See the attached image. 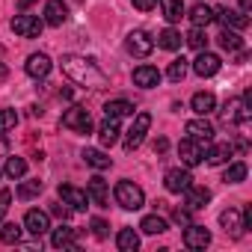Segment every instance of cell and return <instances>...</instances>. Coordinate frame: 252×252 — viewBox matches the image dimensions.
<instances>
[{
	"label": "cell",
	"mask_w": 252,
	"mask_h": 252,
	"mask_svg": "<svg viewBox=\"0 0 252 252\" xmlns=\"http://www.w3.org/2000/svg\"><path fill=\"white\" fill-rule=\"evenodd\" d=\"M60 68H63V74H65L71 83H77V86H86V89H104V86H110L107 74H104L92 60H86V57H80V54H65V57L60 60Z\"/></svg>",
	"instance_id": "obj_1"
},
{
	"label": "cell",
	"mask_w": 252,
	"mask_h": 252,
	"mask_svg": "<svg viewBox=\"0 0 252 252\" xmlns=\"http://www.w3.org/2000/svg\"><path fill=\"white\" fill-rule=\"evenodd\" d=\"M113 199H116V205L125 208V211H140V208L146 205V193H143V187L134 184V181H128V178L116 184Z\"/></svg>",
	"instance_id": "obj_2"
},
{
	"label": "cell",
	"mask_w": 252,
	"mask_h": 252,
	"mask_svg": "<svg viewBox=\"0 0 252 252\" xmlns=\"http://www.w3.org/2000/svg\"><path fill=\"white\" fill-rule=\"evenodd\" d=\"M149 128H152V116L149 113H137L134 116V125L128 128V137H125V152L140 149L143 140H146V134H149Z\"/></svg>",
	"instance_id": "obj_3"
},
{
	"label": "cell",
	"mask_w": 252,
	"mask_h": 252,
	"mask_svg": "<svg viewBox=\"0 0 252 252\" xmlns=\"http://www.w3.org/2000/svg\"><path fill=\"white\" fill-rule=\"evenodd\" d=\"M63 128H68V131H74V134H92V116H89V110H83V107H68V110L63 113Z\"/></svg>",
	"instance_id": "obj_4"
},
{
	"label": "cell",
	"mask_w": 252,
	"mask_h": 252,
	"mask_svg": "<svg viewBox=\"0 0 252 252\" xmlns=\"http://www.w3.org/2000/svg\"><path fill=\"white\" fill-rule=\"evenodd\" d=\"M12 30L21 39H39L42 30H45V21L39 15H15L12 18Z\"/></svg>",
	"instance_id": "obj_5"
},
{
	"label": "cell",
	"mask_w": 252,
	"mask_h": 252,
	"mask_svg": "<svg viewBox=\"0 0 252 252\" xmlns=\"http://www.w3.org/2000/svg\"><path fill=\"white\" fill-rule=\"evenodd\" d=\"M125 48H128L131 57H149L155 51V39L146 30H131L128 39H125Z\"/></svg>",
	"instance_id": "obj_6"
},
{
	"label": "cell",
	"mask_w": 252,
	"mask_h": 252,
	"mask_svg": "<svg viewBox=\"0 0 252 252\" xmlns=\"http://www.w3.org/2000/svg\"><path fill=\"white\" fill-rule=\"evenodd\" d=\"M178 158H181V163H184V166H199V163L205 160V146L187 137V140H181V143H178Z\"/></svg>",
	"instance_id": "obj_7"
},
{
	"label": "cell",
	"mask_w": 252,
	"mask_h": 252,
	"mask_svg": "<svg viewBox=\"0 0 252 252\" xmlns=\"http://www.w3.org/2000/svg\"><path fill=\"white\" fill-rule=\"evenodd\" d=\"M24 228H27L33 237L48 234V231H51V217H48V211H39V208L27 211V217H24Z\"/></svg>",
	"instance_id": "obj_8"
},
{
	"label": "cell",
	"mask_w": 252,
	"mask_h": 252,
	"mask_svg": "<svg viewBox=\"0 0 252 252\" xmlns=\"http://www.w3.org/2000/svg\"><path fill=\"white\" fill-rule=\"evenodd\" d=\"M187 137L196 140V143H202V146H208V143L214 140V125H211L205 116L190 119V122H187Z\"/></svg>",
	"instance_id": "obj_9"
},
{
	"label": "cell",
	"mask_w": 252,
	"mask_h": 252,
	"mask_svg": "<svg viewBox=\"0 0 252 252\" xmlns=\"http://www.w3.org/2000/svg\"><path fill=\"white\" fill-rule=\"evenodd\" d=\"M86 196H89L92 205H98V208H110V187H107V181H104L101 175L89 178V184H86Z\"/></svg>",
	"instance_id": "obj_10"
},
{
	"label": "cell",
	"mask_w": 252,
	"mask_h": 252,
	"mask_svg": "<svg viewBox=\"0 0 252 252\" xmlns=\"http://www.w3.org/2000/svg\"><path fill=\"white\" fill-rule=\"evenodd\" d=\"M214 18H217L225 30H246V27H249V15L240 12V9H217Z\"/></svg>",
	"instance_id": "obj_11"
},
{
	"label": "cell",
	"mask_w": 252,
	"mask_h": 252,
	"mask_svg": "<svg viewBox=\"0 0 252 252\" xmlns=\"http://www.w3.org/2000/svg\"><path fill=\"white\" fill-rule=\"evenodd\" d=\"M24 68H27V74H30L33 80H42V77H48V74H51L54 63H51V57H48V54H30V57H27V63H24Z\"/></svg>",
	"instance_id": "obj_12"
},
{
	"label": "cell",
	"mask_w": 252,
	"mask_h": 252,
	"mask_svg": "<svg viewBox=\"0 0 252 252\" xmlns=\"http://www.w3.org/2000/svg\"><path fill=\"white\" fill-rule=\"evenodd\" d=\"M60 199L71 208V211H86V205H89V196H86V190H77V187H71V184H60Z\"/></svg>",
	"instance_id": "obj_13"
},
{
	"label": "cell",
	"mask_w": 252,
	"mask_h": 252,
	"mask_svg": "<svg viewBox=\"0 0 252 252\" xmlns=\"http://www.w3.org/2000/svg\"><path fill=\"white\" fill-rule=\"evenodd\" d=\"M208 243H211V231L205 225H196V222L184 225V246L187 249H205Z\"/></svg>",
	"instance_id": "obj_14"
},
{
	"label": "cell",
	"mask_w": 252,
	"mask_h": 252,
	"mask_svg": "<svg viewBox=\"0 0 252 252\" xmlns=\"http://www.w3.org/2000/svg\"><path fill=\"white\" fill-rule=\"evenodd\" d=\"M220 57L217 54H208V51H199V57L193 60V71L199 74V77H214L217 71H220Z\"/></svg>",
	"instance_id": "obj_15"
},
{
	"label": "cell",
	"mask_w": 252,
	"mask_h": 252,
	"mask_svg": "<svg viewBox=\"0 0 252 252\" xmlns=\"http://www.w3.org/2000/svg\"><path fill=\"white\" fill-rule=\"evenodd\" d=\"M65 21H68V6H65V0H48V3H45V24L63 27Z\"/></svg>",
	"instance_id": "obj_16"
},
{
	"label": "cell",
	"mask_w": 252,
	"mask_h": 252,
	"mask_svg": "<svg viewBox=\"0 0 252 252\" xmlns=\"http://www.w3.org/2000/svg\"><path fill=\"white\" fill-rule=\"evenodd\" d=\"M220 225L225 228V234H231V237H240L246 228H243V217H240V211L237 208H225L222 214H220Z\"/></svg>",
	"instance_id": "obj_17"
},
{
	"label": "cell",
	"mask_w": 252,
	"mask_h": 252,
	"mask_svg": "<svg viewBox=\"0 0 252 252\" xmlns=\"http://www.w3.org/2000/svg\"><path fill=\"white\" fill-rule=\"evenodd\" d=\"M163 184H166L169 193H184V190L193 184V175H190L187 169H169L166 178H163Z\"/></svg>",
	"instance_id": "obj_18"
},
{
	"label": "cell",
	"mask_w": 252,
	"mask_h": 252,
	"mask_svg": "<svg viewBox=\"0 0 252 252\" xmlns=\"http://www.w3.org/2000/svg\"><path fill=\"white\" fill-rule=\"evenodd\" d=\"M77 231L71 228V225H60V228H54V234H51V246L54 249H74L77 252V237H74Z\"/></svg>",
	"instance_id": "obj_19"
},
{
	"label": "cell",
	"mask_w": 252,
	"mask_h": 252,
	"mask_svg": "<svg viewBox=\"0 0 252 252\" xmlns=\"http://www.w3.org/2000/svg\"><path fill=\"white\" fill-rule=\"evenodd\" d=\"M160 77H163V74H160L155 65H140V68H134V83H137L140 89H152V86H158Z\"/></svg>",
	"instance_id": "obj_20"
},
{
	"label": "cell",
	"mask_w": 252,
	"mask_h": 252,
	"mask_svg": "<svg viewBox=\"0 0 252 252\" xmlns=\"http://www.w3.org/2000/svg\"><path fill=\"white\" fill-rule=\"evenodd\" d=\"M211 146V143H208ZM234 155V146L231 143H217V146H211L208 152H205V160L211 163V166H222V163H228V158Z\"/></svg>",
	"instance_id": "obj_21"
},
{
	"label": "cell",
	"mask_w": 252,
	"mask_h": 252,
	"mask_svg": "<svg viewBox=\"0 0 252 252\" xmlns=\"http://www.w3.org/2000/svg\"><path fill=\"white\" fill-rule=\"evenodd\" d=\"M190 107H193L196 116H211L217 110V95L214 92H196L193 101H190Z\"/></svg>",
	"instance_id": "obj_22"
},
{
	"label": "cell",
	"mask_w": 252,
	"mask_h": 252,
	"mask_svg": "<svg viewBox=\"0 0 252 252\" xmlns=\"http://www.w3.org/2000/svg\"><path fill=\"white\" fill-rule=\"evenodd\" d=\"M184 196H187V208L190 211H199V208H205L211 202V190L208 187H196V184H190L184 190Z\"/></svg>",
	"instance_id": "obj_23"
},
{
	"label": "cell",
	"mask_w": 252,
	"mask_h": 252,
	"mask_svg": "<svg viewBox=\"0 0 252 252\" xmlns=\"http://www.w3.org/2000/svg\"><path fill=\"white\" fill-rule=\"evenodd\" d=\"M119 134H122V131H119V119H110V116H107L104 125L98 128V143H101V146H113V143L119 140Z\"/></svg>",
	"instance_id": "obj_24"
},
{
	"label": "cell",
	"mask_w": 252,
	"mask_h": 252,
	"mask_svg": "<svg viewBox=\"0 0 252 252\" xmlns=\"http://www.w3.org/2000/svg\"><path fill=\"white\" fill-rule=\"evenodd\" d=\"M104 116H110V119H125V116H134V104H131V101H125V98L107 101V104H104Z\"/></svg>",
	"instance_id": "obj_25"
},
{
	"label": "cell",
	"mask_w": 252,
	"mask_h": 252,
	"mask_svg": "<svg viewBox=\"0 0 252 252\" xmlns=\"http://www.w3.org/2000/svg\"><path fill=\"white\" fill-rule=\"evenodd\" d=\"M116 246H119L122 252H137V249H140V234H137L134 228H122V231L116 234Z\"/></svg>",
	"instance_id": "obj_26"
},
{
	"label": "cell",
	"mask_w": 252,
	"mask_h": 252,
	"mask_svg": "<svg viewBox=\"0 0 252 252\" xmlns=\"http://www.w3.org/2000/svg\"><path fill=\"white\" fill-rule=\"evenodd\" d=\"M217 39H220L222 51H228V54H243V39L237 36V30H225V27H222V33H220Z\"/></svg>",
	"instance_id": "obj_27"
},
{
	"label": "cell",
	"mask_w": 252,
	"mask_h": 252,
	"mask_svg": "<svg viewBox=\"0 0 252 252\" xmlns=\"http://www.w3.org/2000/svg\"><path fill=\"white\" fill-rule=\"evenodd\" d=\"M160 12L169 24H178L184 18V3L181 0H160Z\"/></svg>",
	"instance_id": "obj_28"
},
{
	"label": "cell",
	"mask_w": 252,
	"mask_h": 252,
	"mask_svg": "<svg viewBox=\"0 0 252 252\" xmlns=\"http://www.w3.org/2000/svg\"><path fill=\"white\" fill-rule=\"evenodd\" d=\"M83 160H86L92 169H110V166H113V158H107L101 149H83Z\"/></svg>",
	"instance_id": "obj_29"
},
{
	"label": "cell",
	"mask_w": 252,
	"mask_h": 252,
	"mask_svg": "<svg viewBox=\"0 0 252 252\" xmlns=\"http://www.w3.org/2000/svg\"><path fill=\"white\" fill-rule=\"evenodd\" d=\"M190 21H193V27H208L211 21H214V9L211 6H205V3H196L193 9H190V15H187Z\"/></svg>",
	"instance_id": "obj_30"
},
{
	"label": "cell",
	"mask_w": 252,
	"mask_h": 252,
	"mask_svg": "<svg viewBox=\"0 0 252 252\" xmlns=\"http://www.w3.org/2000/svg\"><path fill=\"white\" fill-rule=\"evenodd\" d=\"M181 42H184V39H181V33H178V30H172V27H166L163 33H158V45H160L163 51H178V48H181Z\"/></svg>",
	"instance_id": "obj_31"
},
{
	"label": "cell",
	"mask_w": 252,
	"mask_h": 252,
	"mask_svg": "<svg viewBox=\"0 0 252 252\" xmlns=\"http://www.w3.org/2000/svg\"><path fill=\"white\" fill-rule=\"evenodd\" d=\"M140 228H143L146 234H163V231L169 228V222H166L163 217H158V214H152V217H143V222H140Z\"/></svg>",
	"instance_id": "obj_32"
},
{
	"label": "cell",
	"mask_w": 252,
	"mask_h": 252,
	"mask_svg": "<svg viewBox=\"0 0 252 252\" xmlns=\"http://www.w3.org/2000/svg\"><path fill=\"white\" fill-rule=\"evenodd\" d=\"M3 172H6L12 181H18V178H24V175H27V160H24V158H9V160H6V166H3Z\"/></svg>",
	"instance_id": "obj_33"
},
{
	"label": "cell",
	"mask_w": 252,
	"mask_h": 252,
	"mask_svg": "<svg viewBox=\"0 0 252 252\" xmlns=\"http://www.w3.org/2000/svg\"><path fill=\"white\" fill-rule=\"evenodd\" d=\"M243 178H246V163H243V160H234V163H228V169H225L222 181H225V184H240Z\"/></svg>",
	"instance_id": "obj_34"
},
{
	"label": "cell",
	"mask_w": 252,
	"mask_h": 252,
	"mask_svg": "<svg viewBox=\"0 0 252 252\" xmlns=\"http://www.w3.org/2000/svg\"><path fill=\"white\" fill-rule=\"evenodd\" d=\"M166 77H169L172 83H178V80H184V77H187V60H184V57H178V60H172V63H169V68H166Z\"/></svg>",
	"instance_id": "obj_35"
},
{
	"label": "cell",
	"mask_w": 252,
	"mask_h": 252,
	"mask_svg": "<svg viewBox=\"0 0 252 252\" xmlns=\"http://www.w3.org/2000/svg\"><path fill=\"white\" fill-rule=\"evenodd\" d=\"M0 240H3V243H18L21 240V225L18 222H3V225H0Z\"/></svg>",
	"instance_id": "obj_36"
},
{
	"label": "cell",
	"mask_w": 252,
	"mask_h": 252,
	"mask_svg": "<svg viewBox=\"0 0 252 252\" xmlns=\"http://www.w3.org/2000/svg\"><path fill=\"white\" fill-rule=\"evenodd\" d=\"M187 45L196 48V51H205V48H208V33H205V27H193V30L187 33Z\"/></svg>",
	"instance_id": "obj_37"
},
{
	"label": "cell",
	"mask_w": 252,
	"mask_h": 252,
	"mask_svg": "<svg viewBox=\"0 0 252 252\" xmlns=\"http://www.w3.org/2000/svg\"><path fill=\"white\" fill-rule=\"evenodd\" d=\"M39 193H42V181H39V178H36V181H24V184L15 190V196H18V199H24V202H30V199H33V196H39Z\"/></svg>",
	"instance_id": "obj_38"
},
{
	"label": "cell",
	"mask_w": 252,
	"mask_h": 252,
	"mask_svg": "<svg viewBox=\"0 0 252 252\" xmlns=\"http://www.w3.org/2000/svg\"><path fill=\"white\" fill-rule=\"evenodd\" d=\"M18 125V113L15 110H0V137H3L6 131H12Z\"/></svg>",
	"instance_id": "obj_39"
},
{
	"label": "cell",
	"mask_w": 252,
	"mask_h": 252,
	"mask_svg": "<svg viewBox=\"0 0 252 252\" xmlns=\"http://www.w3.org/2000/svg\"><path fill=\"white\" fill-rule=\"evenodd\" d=\"M172 220L178 222V225H190L193 220H190V208H175L172 211Z\"/></svg>",
	"instance_id": "obj_40"
},
{
	"label": "cell",
	"mask_w": 252,
	"mask_h": 252,
	"mask_svg": "<svg viewBox=\"0 0 252 252\" xmlns=\"http://www.w3.org/2000/svg\"><path fill=\"white\" fill-rule=\"evenodd\" d=\"M9 202H12V190H0V222H3V217L9 211Z\"/></svg>",
	"instance_id": "obj_41"
},
{
	"label": "cell",
	"mask_w": 252,
	"mask_h": 252,
	"mask_svg": "<svg viewBox=\"0 0 252 252\" xmlns=\"http://www.w3.org/2000/svg\"><path fill=\"white\" fill-rule=\"evenodd\" d=\"M107 228H110V225H107V222H104V220H92V234H95V237H98V240H104V237H107V234H110V231H107Z\"/></svg>",
	"instance_id": "obj_42"
},
{
	"label": "cell",
	"mask_w": 252,
	"mask_h": 252,
	"mask_svg": "<svg viewBox=\"0 0 252 252\" xmlns=\"http://www.w3.org/2000/svg\"><path fill=\"white\" fill-rule=\"evenodd\" d=\"M51 214H54V217H60V220H68V217H71V208L63 202V205H54V208H51Z\"/></svg>",
	"instance_id": "obj_43"
},
{
	"label": "cell",
	"mask_w": 252,
	"mask_h": 252,
	"mask_svg": "<svg viewBox=\"0 0 252 252\" xmlns=\"http://www.w3.org/2000/svg\"><path fill=\"white\" fill-rule=\"evenodd\" d=\"M131 3H134L140 12H152V9L158 6V0H131Z\"/></svg>",
	"instance_id": "obj_44"
},
{
	"label": "cell",
	"mask_w": 252,
	"mask_h": 252,
	"mask_svg": "<svg viewBox=\"0 0 252 252\" xmlns=\"http://www.w3.org/2000/svg\"><path fill=\"white\" fill-rule=\"evenodd\" d=\"M166 149H169V140H163V137H160V140L155 143V152H158V155H163Z\"/></svg>",
	"instance_id": "obj_45"
},
{
	"label": "cell",
	"mask_w": 252,
	"mask_h": 252,
	"mask_svg": "<svg viewBox=\"0 0 252 252\" xmlns=\"http://www.w3.org/2000/svg\"><path fill=\"white\" fill-rule=\"evenodd\" d=\"M237 3H240V12H246V15L252 12V0H237Z\"/></svg>",
	"instance_id": "obj_46"
},
{
	"label": "cell",
	"mask_w": 252,
	"mask_h": 252,
	"mask_svg": "<svg viewBox=\"0 0 252 252\" xmlns=\"http://www.w3.org/2000/svg\"><path fill=\"white\" fill-rule=\"evenodd\" d=\"M30 3H33V0H18V6H21V9H27Z\"/></svg>",
	"instance_id": "obj_47"
},
{
	"label": "cell",
	"mask_w": 252,
	"mask_h": 252,
	"mask_svg": "<svg viewBox=\"0 0 252 252\" xmlns=\"http://www.w3.org/2000/svg\"><path fill=\"white\" fill-rule=\"evenodd\" d=\"M0 77H6V68H3V65H0Z\"/></svg>",
	"instance_id": "obj_48"
},
{
	"label": "cell",
	"mask_w": 252,
	"mask_h": 252,
	"mask_svg": "<svg viewBox=\"0 0 252 252\" xmlns=\"http://www.w3.org/2000/svg\"><path fill=\"white\" fill-rule=\"evenodd\" d=\"M0 175H3V169H0Z\"/></svg>",
	"instance_id": "obj_49"
}]
</instances>
